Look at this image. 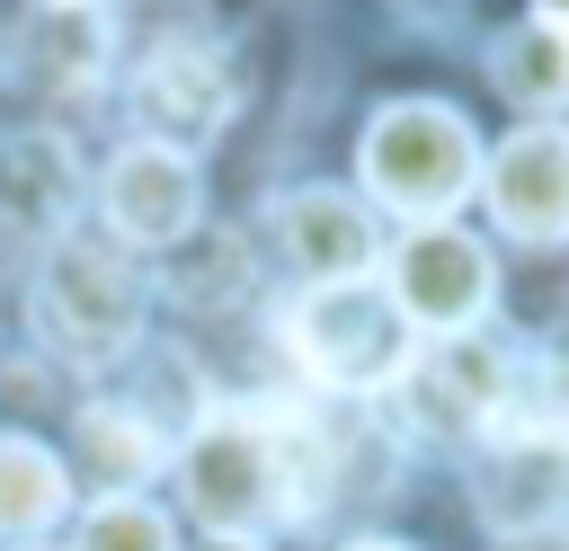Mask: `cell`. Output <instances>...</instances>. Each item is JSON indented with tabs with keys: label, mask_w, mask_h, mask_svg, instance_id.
Listing matches in <instances>:
<instances>
[{
	"label": "cell",
	"mask_w": 569,
	"mask_h": 551,
	"mask_svg": "<svg viewBox=\"0 0 569 551\" xmlns=\"http://www.w3.org/2000/svg\"><path fill=\"white\" fill-rule=\"evenodd\" d=\"M302 373L320 391H391L418 355V329L400 320V302L373 284V276H347V284H311L284 320Z\"/></svg>",
	"instance_id": "3957f363"
},
{
	"label": "cell",
	"mask_w": 569,
	"mask_h": 551,
	"mask_svg": "<svg viewBox=\"0 0 569 551\" xmlns=\"http://www.w3.org/2000/svg\"><path fill=\"white\" fill-rule=\"evenodd\" d=\"M142 302H151V284H142V267L116 231H62L44 249V320H53L62 347H80V355L133 347Z\"/></svg>",
	"instance_id": "277c9868"
},
{
	"label": "cell",
	"mask_w": 569,
	"mask_h": 551,
	"mask_svg": "<svg viewBox=\"0 0 569 551\" xmlns=\"http://www.w3.org/2000/svg\"><path fill=\"white\" fill-rule=\"evenodd\" d=\"M391 391H400L418 435L462 444V435H489L507 418V355L489 338H436L427 355H409V373Z\"/></svg>",
	"instance_id": "8992f818"
},
{
	"label": "cell",
	"mask_w": 569,
	"mask_h": 551,
	"mask_svg": "<svg viewBox=\"0 0 569 551\" xmlns=\"http://www.w3.org/2000/svg\"><path fill=\"white\" fill-rule=\"evenodd\" d=\"M98 213H107V231H116L124 249H169V240H187L196 213H204L196 160H178V151H160V142L116 151L107 178H98Z\"/></svg>",
	"instance_id": "52a82bcc"
},
{
	"label": "cell",
	"mask_w": 569,
	"mask_h": 551,
	"mask_svg": "<svg viewBox=\"0 0 569 551\" xmlns=\"http://www.w3.org/2000/svg\"><path fill=\"white\" fill-rule=\"evenodd\" d=\"M498 551H569V515H542V524H516V533H498Z\"/></svg>",
	"instance_id": "9a60e30c"
},
{
	"label": "cell",
	"mask_w": 569,
	"mask_h": 551,
	"mask_svg": "<svg viewBox=\"0 0 569 551\" xmlns=\"http://www.w3.org/2000/svg\"><path fill=\"white\" fill-rule=\"evenodd\" d=\"M71 507V471L36 435H0V542H36Z\"/></svg>",
	"instance_id": "8fae6325"
},
{
	"label": "cell",
	"mask_w": 569,
	"mask_h": 551,
	"mask_svg": "<svg viewBox=\"0 0 569 551\" xmlns=\"http://www.w3.org/2000/svg\"><path fill=\"white\" fill-rule=\"evenodd\" d=\"M382 293L400 302L409 329H427V338H471V320H480L489 293H498V267H489V249H480L471 231H453V222H409L400 249H391V284H382Z\"/></svg>",
	"instance_id": "5b68a950"
},
{
	"label": "cell",
	"mask_w": 569,
	"mask_h": 551,
	"mask_svg": "<svg viewBox=\"0 0 569 551\" xmlns=\"http://www.w3.org/2000/svg\"><path fill=\"white\" fill-rule=\"evenodd\" d=\"M231 98H240V89H231L222 53H204V44H160V53L142 62V80H133L142 142H160V151H178V160L231 124Z\"/></svg>",
	"instance_id": "ba28073f"
},
{
	"label": "cell",
	"mask_w": 569,
	"mask_h": 551,
	"mask_svg": "<svg viewBox=\"0 0 569 551\" xmlns=\"http://www.w3.org/2000/svg\"><path fill=\"white\" fill-rule=\"evenodd\" d=\"M276 222H284V249H293V267L311 276V284H347V276H373V222H365V204L356 196H338V187H293L284 204H276Z\"/></svg>",
	"instance_id": "30bf717a"
},
{
	"label": "cell",
	"mask_w": 569,
	"mask_h": 551,
	"mask_svg": "<svg viewBox=\"0 0 569 551\" xmlns=\"http://www.w3.org/2000/svg\"><path fill=\"white\" fill-rule=\"evenodd\" d=\"M489 80L516 98V107H569V27L551 18H525L489 44Z\"/></svg>",
	"instance_id": "4fadbf2b"
},
{
	"label": "cell",
	"mask_w": 569,
	"mask_h": 551,
	"mask_svg": "<svg viewBox=\"0 0 569 551\" xmlns=\"http://www.w3.org/2000/svg\"><path fill=\"white\" fill-rule=\"evenodd\" d=\"M489 213L516 240H569V124H525L480 169Z\"/></svg>",
	"instance_id": "9c48e42d"
},
{
	"label": "cell",
	"mask_w": 569,
	"mask_h": 551,
	"mask_svg": "<svg viewBox=\"0 0 569 551\" xmlns=\"http://www.w3.org/2000/svg\"><path fill=\"white\" fill-rule=\"evenodd\" d=\"M80 462L98 471L107 498H133V480L160 471V427L124 400H98V409H80Z\"/></svg>",
	"instance_id": "7c38bea8"
},
{
	"label": "cell",
	"mask_w": 569,
	"mask_h": 551,
	"mask_svg": "<svg viewBox=\"0 0 569 551\" xmlns=\"http://www.w3.org/2000/svg\"><path fill=\"white\" fill-rule=\"evenodd\" d=\"M71 551H169V515L142 507V498H98L80 515V542Z\"/></svg>",
	"instance_id": "5bb4252c"
},
{
	"label": "cell",
	"mask_w": 569,
	"mask_h": 551,
	"mask_svg": "<svg viewBox=\"0 0 569 551\" xmlns=\"http://www.w3.org/2000/svg\"><path fill=\"white\" fill-rule=\"evenodd\" d=\"M178 489L213 533H249V542H258L267 515H302L284 418L276 409H213L178 453Z\"/></svg>",
	"instance_id": "6da1fadb"
},
{
	"label": "cell",
	"mask_w": 569,
	"mask_h": 551,
	"mask_svg": "<svg viewBox=\"0 0 569 551\" xmlns=\"http://www.w3.org/2000/svg\"><path fill=\"white\" fill-rule=\"evenodd\" d=\"M27 551H36V542H27Z\"/></svg>",
	"instance_id": "ffe728a7"
},
{
	"label": "cell",
	"mask_w": 569,
	"mask_h": 551,
	"mask_svg": "<svg viewBox=\"0 0 569 551\" xmlns=\"http://www.w3.org/2000/svg\"><path fill=\"white\" fill-rule=\"evenodd\" d=\"M347 551H409V542H347Z\"/></svg>",
	"instance_id": "ac0fdd59"
},
{
	"label": "cell",
	"mask_w": 569,
	"mask_h": 551,
	"mask_svg": "<svg viewBox=\"0 0 569 551\" xmlns=\"http://www.w3.org/2000/svg\"><path fill=\"white\" fill-rule=\"evenodd\" d=\"M196 551H258L249 533H213V542H196Z\"/></svg>",
	"instance_id": "2e32d148"
},
{
	"label": "cell",
	"mask_w": 569,
	"mask_h": 551,
	"mask_svg": "<svg viewBox=\"0 0 569 551\" xmlns=\"http://www.w3.org/2000/svg\"><path fill=\"white\" fill-rule=\"evenodd\" d=\"M44 9H89V0H44Z\"/></svg>",
	"instance_id": "d6986e66"
},
{
	"label": "cell",
	"mask_w": 569,
	"mask_h": 551,
	"mask_svg": "<svg viewBox=\"0 0 569 551\" xmlns=\"http://www.w3.org/2000/svg\"><path fill=\"white\" fill-rule=\"evenodd\" d=\"M356 169H365V196L400 222H445L471 187H480V142L462 124V107L445 98H391L365 142H356Z\"/></svg>",
	"instance_id": "7a4b0ae2"
},
{
	"label": "cell",
	"mask_w": 569,
	"mask_h": 551,
	"mask_svg": "<svg viewBox=\"0 0 569 551\" xmlns=\"http://www.w3.org/2000/svg\"><path fill=\"white\" fill-rule=\"evenodd\" d=\"M533 9H542V18H551V27H569V0H533Z\"/></svg>",
	"instance_id": "e0dca14e"
}]
</instances>
